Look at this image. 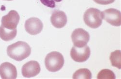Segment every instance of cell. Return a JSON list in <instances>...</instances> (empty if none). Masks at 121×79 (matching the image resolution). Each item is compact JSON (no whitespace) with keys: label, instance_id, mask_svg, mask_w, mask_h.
<instances>
[{"label":"cell","instance_id":"ac0fdd59","mask_svg":"<svg viewBox=\"0 0 121 79\" xmlns=\"http://www.w3.org/2000/svg\"><path fill=\"white\" fill-rule=\"evenodd\" d=\"M53 1L56 2H61L62 0H53Z\"/></svg>","mask_w":121,"mask_h":79},{"label":"cell","instance_id":"277c9868","mask_svg":"<svg viewBox=\"0 0 121 79\" xmlns=\"http://www.w3.org/2000/svg\"><path fill=\"white\" fill-rule=\"evenodd\" d=\"M90 54V48L87 45L81 48L74 46L72 47L70 52V56L71 58L74 61L78 63L86 61L89 58Z\"/></svg>","mask_w":121,"mask_h":79},{"label":"cell","instance_id":"7a4b0ae2","mask_svg":"<svg viewBox=\"0 0 121 79\" xmlns=\"http://www.w3.org/2000/svg\"><path fill=\"white\" fill-rule=\"evenodd\" d=\"M65 59L63 55L58 52H52L46 56L45 64L47 70L55 72L61 69L64 65Z\"/></svg>","mask_w":121,"mask_h":79},{"label":"cell","instance_id":"4fadbf2b","mask_svg":"<svg viewBox=\"0 0 121 79\" xmlns=\"http://www.w3.org/2000/svg\"><path fill=\"white\" fill-rule=\"evenodd\" d=\"M121 51L116 50L111 53L110 60L113 66L117 67L119 70L121 69Z\"/></svg>","mask_w":121,"mask_h":79},{"label":"cell","instance_id":"6da1fadb","mask_svg":"<svg viewBox=\"0 0 121 79\" xmlns=\"http://www.w3.org/2000/svg\"><path fill=\"white\" fill-rule=\"evenodd\" d=\"M31 53V48L29 44L19 41L9 45L7 48L8 55L17 61H22L28 57Z\"/></svg>","mask_w":121,"mask_h":79},{"label":"cell","instance_id":"7c38bea8","mask_svg":"<svg viewBox=\"0 0 121 79\" xmlns=\"http://www.w3.org/2000/svg\"><path fill=\"white\" fill-rule=\"evenodd\" d=\"M17 34V29L9 30L1 25L0 26V37L5 41L12 40L15 38Z\"/></svg>","mask_w":121,"mask_h":79},{"label":"cell","instance_id":"5bb4252c","mask_svg":"<svg viewBox=\"0 0 121 79\" xmlns=\"http://www.w3.org/2000/svg\"><path fill=\"white\" fill-rule=\"evenodd\" d=\"M92 73L87 68H81L77 70L73 75V79H91Z\"/></svg>","mask_w":121,"mask_h":79},{"label":"cell","instance_id":"5b68a950","mask_svg":"<svg viewBox=\"0 0 121 79\" xmlns=\"http://www.w3.org/2000/svg\"><path fill=\"white\" fill-rule=\"evenodd\" d=\"M71 38L75 46L81 48L87 45L90 39L89 34L82 28H78L73 32Z\"/></svg>","mask_w":121,"mask_h":79},{"label":"cell","instance_id":"8992f818","mask_svg":"<svg viewBox=\"0 0 121 79\" xmlns=\"http://www.w3.org/2000/svg\"><path fill=\"white\" fill-rule=\"evenodd\" d=\"M102 18L112 26H120L121 25V14L118 10L109 8L102 12Z\"/></svg>","mask_w":121,"mask_h":79},{"label":"cell","instance_id":"9a60e30c","mask_svg":"<svg viewBox=\"0 0 121 79\" xmlns=\"http://www.w3.org/2000/svg\"><path fill=\"white\" fill-rule=\"evenodd\" d=\"M98 79H115L116 76L114 73L111 70L104 69L101 70L97 76Z\"/></svg>","mask_w":121,"mask_h":79},{"label":"cell","instance_id":"e0dca14e","mask_svg":"<svg viewBox=\"0 0 121 79\" xmlns=\"http://www.w3.org/2000/svg\"><path fill=\"white\" fill-rule=\"evenodd\" d=\"M96 3L101 5H108L114 2L115 0H94Z\"/></svg>","mask_w":121,"mask_h":79},{"label":"cell","instance_id":"ba28073f","mask_svg":"<svg viewBox=\"0 0 121 79\" xmlns=\"http://www.w3.org/2000/svg\"><path fill=\"white\" fill-rule=\"evenodd\" d=\"M43 24L37 18H31L26 21L25 28L26 32L31 35H36L41 32Z\"/></svg>","mask_w":121,"mask_h":79},{"label":"cell","instance_id":"30bf717a","mask_svg":"<svg viewBox=\"0 0 121 79\" xmlns=\"http://www.w3.org/2000/svg\"><path fill=\"white\" fill-rule=\"evenodd\" d=\"M16 66L9 62H4L0 66V76L3 79H15L17 77Z\"/></svg>","mask_w":121,"mask_h":79},{"label":"cell","instance_id":"8fae6325","mask_svg":"<svg viewBox=\"0 0 121 79\" xmlns=\"http://www.w3.org/2000/svg\"><path fill=\"white\" fill-rule=\"evenodd\" d=\"M50 21L54 27L59 29L65 27L67 23V16L62 11L55 10L52 14Z\"/></svg>","mask_w":121,"mask_h":79},{"label":"cell","instance_id":"9c48e42d","mask_svg":"<svg viewBox=\"0 0 121 79\" xmlns=\"http://www.w3.org/2000/svg\"><path fill=\"white\" fill-rule=\"evenodd\" d=\"M41 71V68L38 62L36 61H31L25 64L22 70L23 77L32 78L37 75Z\"/></svg>","mask_w":121,"mask_h":79},{"label":"cell","instance_id":"52a82bcc","mask_svg":"<svg viewBox=\"0 0 121 79\" xmlns=\"http://www.w3.org/2000/svg\"><path fill=\"white\" fill-rule=\"evenodd\" d=\"M20 17L17 11L11 10L2 18V25L9 30H15L19 23Z\"/></svg>","mask_w":121,"mask_h":79},{"label":"cell","instance_id":"3957f363","mask_svg":"<svg viewBox=\"0 0 121 79\" xmlns=\"http://www.w3.org/2000/svg\"><path fill=\"white\" fill-rule=\"evenodd\" d=\"M83 19L85 23L93 29L98 28L102 23V13L99 10L95 8L88 9L84 13Z\"/></svg>","mask_w":121,"mask_h":79},{"label":"cell","instance_id":"2e32d148","mask_svg":"<svg viewBox=\"0 0 121 79\" xmlns=\"http://www.w3.org/2000/svg\"><path fill=\"white\" fill-rule=\"evenodd\" d=\"M40 2L47 7L50 8H54L55 7V3L53 0H40Z\"/></svg>","mask_w":121,"mask_h":79},{"label":"cell","instance_id":"d6986e66","mask_svg":"<svg viewBox=\"0 0 121 79\" xmlns=\"http://www.w3.org/2000/svg\"><path fill=\"white\" fill-rule=\"evenodd\" d=\"M4 1H13V0H4Z\"/></svg>","mask_w":121,"mask_h":79}]
</instances>
